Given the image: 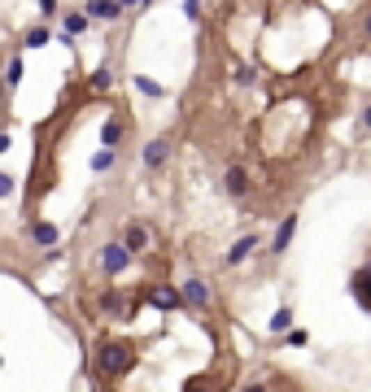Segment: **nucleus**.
<instances>
[{
  "instance_id": "1",
  "label": "nucleus",
  "mask_w": 371,
  "mask_h": 392,
  "mask_svg": "<svg viewBox=\"0 0 371 392\" xmlns=\"http://www.w3.org/2000/svg\"><path fill=\"white\" fill-rule=\"evenodd\" d=\"M136 366V349L127 345V340H96V370H101V379H118Z\"/></svg>"
},
{
  "instance_id": "2",
  "label": "nucleus",
  "mask_w": 371,
  "mask_h": 392,
  "mask_svg": "<svg viewBox=\"0 0 371 392\" xmlns=\"http://www.w3.org/2000/svg\"><path fill=\"white\" fill-rule=\"evenodd\" d=\"M132 261H136V253L127 249L123 240H114V244H105V249H101V270H105V275H123Z\"/></svg>"
},
{
  "instance_id": "3",
  "label": "nucleus",
  "mask_w": 371,
  "mask_h": 392,
  "mask_svg": "<svg viewBox=\"0 0 371 392\" xmlns=\"http://www.w3.org/2000/svg\"><path fill=\"white\" fill-rule=\"evenodd\" d=\"M184 301L188 309H197V314H210V305H214V288H210L205 279H184Z\"/></svg>"
},
{
  "instance_id": "4",
  "label": "nucleus",
  "mask_w": 371,
  "mask_h": 392,
  "mask_svg": "<svg viewBox=\"0 0 371 392\" xmlns=\"http://www.w3.org/2000/svg\"><path fill=\"white\" fill-rule=\"evenodd\" d=\"M171 149H175V144H171V136H157V140H149V144H144L140 161H144L149 170H162L166 161H171Z\"/></svg>"
},
{
  "instance_id": "5",
  "label": "nucleus",
  "mask_w": 371,
  "mask_h": 392,
  "mask_svg": "<svg viewBox=\"0 0 371 392\" xmlns=\"http://www.w3.org/2000/svg\"><path fill=\"white\" fill-rule=\"evenodd\" d=\"M223 192H228L232 201H245L249 196V170L245 166H228L223 170Z\"/></svg>"
},
{
  "instance_id": "6",
  "label": "nucleus",
  "mask_w": 371,
  "mask_h": 392,
  "mask_svg": "<svg viewBox=\"0 0 371 392\" xmlns=\"http://www.w3.org/2000/svg\"><path fill=\"white\" fill-rule=\"evenodd\" d=\"M149 305H157L162 314H171V309H180V305H188V301H184V288L157 284V288H149Z\"/></svg>"
},
{
  "instance_id": "7",
  "label": "nucleus",
  "mask_w": 371,
  "mask_h": 392,
  "mask_svg": "<svg viewBox=\"0 0 371 392\" xmlns=\"http://www.w3.org/2000/svg\"><path fill=\"white\" fill-rule=\"evenodd\" d=\"M84 9H88V18H92V22H118L123 13H127L123 0H88Z\"/></svg>"
},
{
  "instance_id": "8",
  "label": "nucleus",
  "mask_w": 371,
  "mask_h": 392,
  "mask_svg": "<svg viewBox=\"0 0 371 392\" xmlns=\"http://www.w3.org/2000/svg\"><path fill=\"white\" fill-rule=\"evenodd\" d=\"M349 292H354V301H358L367 314H371V261H363L358 270H354V279H349Z\"/></svg>"
},
{
  "instance_id": "9",
  "label": "nucleus",
  "mask_w": 371,
  "mask_h": 392,
  "mask_svg": "<svg viewBox=\"0 0 371 392\" xmlns=\"http://www.w3.org/2000/svg\"><path fill=\"white\" fill-rule=\"evenodd\" d=\"M293 236H297V214H284V222L276 227V236H271V253H288Z\"/></svg>"
},
{
  "instance_id": "10",
  "label": "nucleus",
  "mask_w": 371,
  "mask_h": 392,
  "mask_svg": "<svg viewBox=\"0 0 371 392\" xmlns=\"http://www.w3.org/2000/svg\"><path fill=\"white\" fill-rule=\"evenodd\" d=\"M258 244H262V240H258V231H245V236H240L232 249H228V257H223V261H228V266H240V261H245V257L258 249Z\"/></svg>"
},
{
  "instance_id": "11",
  "label": "nucleus",
  "mask_w": 371,
  "mask_h": 392,
  "mask_svg": "<svg viewBox=\"0 0 371 392\" xmlns=\"http://www.w3.org/2000/svg\"><path fill=\"white\" fill-rule=\"evenodd\" d=\"M149 227H144V222H127L123 227V244H127V249H132V253H144V249H149Z\"/></svg>"
},
{
  "instance_id": "12",
  "label": "nucleus",
  "mask_w": 371,
  "mask_h": 392,
  "mask_svg": "<svg viewBox=\"0 0 371 392\" xmlns=\"http://www.w3.org/2000/svg\"><path fill=\"white\" fill-rule=\"evenodd\" d=\"M26 236L35 240V244H44V249H53V244L61 240V231H57L53 222H26Z\"/></svg>"
},
{
  "instance_id": "13",
  "label": "nucleus",
  "mask_w": 371,
  "mask_h": 392,
  "mask_svg": "<svg viewBox=\"0 0 371 392\" xmlns=\"http://www.w3.org/2000/svg\"><path fill=\"white\" fill-rule=\"evenodd\" d=\"M88 22H92V18H88V9H66V35H61V40L70 44L74 35H84V31H88Z\"/></svg>"
},
{
  "instance_id": "14",
  "label": "nucleus",
  "mask_w": 371,
  "mask_h": 392,
  "mask_svg": "<svg viewBox=\"0 0 371 392\" xmlns=\"http://www.w3.org/2000/svg\"><path fill=\"white\" fill-rule=\"evenodd\" d=\"M271 336H284V332H293V305H280L276 314H271Z\"/></svg>"
},
{
  "instance_id": "15",
  "label": "nucleus",
  "mask_w": 371,
  "mask_h": 392,
  "mask_svg": "<svg viewBox=\"0 0 371 392\" xmlns=\"http://www.w3.org/2000/svg\"><path fill=\"white\" fill-rule=\"evenodd\" d=\"M123 144V122L118 118H105V126H101V149H118Z\"/></svg>"
},
{
  "instance_id": "16",
  "label": "nucleus",
  "mask_w": 371,
  "mask_h": 392,
  "mask_svg": "<svg viewBox=\"0 0 371 392\" xmlns=\"http://www.w3.org/2000/svg\"><path fill=\"white\" fill-rule=\"evenodd\" d=\"M88 88L92 92H109V88H114V70H109V65H96L92 79H88Z\"/></svg>"
},
{
  "instance_id": "17",
  "label": "nucleus",
  "mask_w": 371,
  "mask_h": 392,
  "mask_svg": "<svg viewBox=\"0 0 371 392\" xmlns=\"http://www.w3.org/2000/svg\"><path fill=\"white\" fill-rule=\"evenodd\" d=\"M101 309H105L109 318H118V314H123V292H118V288H105V292H101Z\"/></svg>"
},
{
  "instance_id": "18",
  "label": "nucleus",
  "mask_w": 371,
  "mask_h": 392,
  "mask_svg": "<svg viewBox=\"0 0 371 392\" xmlns=\"http://www.w3.org/2000/svg\"><path fill=\"white\" fill-rule=\"evenodd\" d=\"M136 92H144L149 101H162V96H166V88H162V83H153L149 74H136Z\"/></svg>"
},
{
  "instance_id": "19",
  "label": "nucleus",
  "mask_w": 371,
  "mask_h": 392,
  "mask_svg": "<svg viewBox=\"0 0 371 392\" xmlns=\"http://www.w3.org/2000/svg\"><path fill=\"white\" fill-rule=\"evenodd\" d=\"M48 40H53V31H48V26H31L26 40H22V48H44Z\"/></svg>"
},
{
  "instance_id": "20",
  "label": "nucleus",
  "mask_w": 371,
  "mask_h": 392,
  "mask_svg": "<svg viewBox=\"0 0 371 392\" xmlns=\"http://www.w3.org/2000/svg\"><path fill=\"white\" fill-rule=\"evenodd\" d=\"M114 161H118L114 149H101V153L92 157V170H96V174H105V170H114Z\"/></svg>"
},
{
  "instance_id": "21",
  "label": "nucleus",
  "mask_w": 371,
  "mask_h": 392,
  "mask_svg": "<svg viewBox=\"0 0 371 392\" xmlns=\"http://www.w3.org/2000/svg\"><path fill=\"white\" fill-rule=\"evenodd\" d=\"M5 83H9V92L22 83V57H9V79H5Z\"/></svg>"
},
{
  "instance_id": "22",
  "label": "nucleus",
  "mask_w": 371,
  "mask_h": 392,
  "mask_svg": "<svg viewBox=\"0 0 371 392\" xmlns=\"http://www.w3.org/2000/svg\"><path fill=\"white\" fill-rule=\"evenodd\" d=\"M236 83H240V88H253V83H258L253 65H236Z\"/></svg>"
},
{
  "instance_id": "23",
  "label": "nucleus",
  "mask_w": 371,
  "mask_h": 392,
  "mask_svg": "<svg viewBox=\"0 0 371 392\" xmlns=\"http://www.w3.org/2000/svg\"><path fill=\"white\" fill-rule=\"evenodd\" d=\"M184 13H188L192 22H197V18H201V0H184Z\"/></svg>"
},
{
  "instance_id": "24",
  "label": "nucleus",
  "mask_w": 371,
  "mask_h": 392,
  "mask_svg": "<svg viewBox=\"0 0 371 392\" xmlns=\"http://www.w3.org/2000/svg\"><path fill=\"white\" fill-rule=\"evenodd\" d=\"M306 340H310V336H306V332H288V345H293V349H301V345H306Z\"/></svg>"
},
{
  "instance_id": "25",
  "label": "nucleus",
  "mask_w": 371,
  "mask_h": 392,
  "mask_svg": "<svg viewBox=\"0 0 371 392\" xmlns=\"http://www.w3.org/2000/svg\"><path fill=\"white\" fill-rule=\"evenodd\" d=\"M40 13H44V18H53V13H57V0H40Z\"/></svg>"
},
{
  "instance_id": "26",
  "label": "nucleus",
  "mask_w": 371,
  "mask_h": 392,
  "mask_svg": "<svg viewBox=\"0 0 371 392\" xmlns=\"http://www.w3.org/2000/svg\"><path fill=\"white\" fill-rule=\"evenodd\" d=\"M363 35L371 40V13H367V18H363Z\"/></svg>"
},
{
  "instance_id": "27",
  "label": "nucleus",
  "mask_w": 371,
  "mask_h": 392,
  "mask_svg": "<svg viewBox=\"0 0 371 392\" xmlns=\"http://www.w3.org/2000/svg\"><path fill=\"white\" fill-rule=\"evenodd\" d=\"M245 392H267V384H245Z\"/></svg>"
},
{
  "instance_id": "28",
  "label": "nucleus",
  "mask_w": 371,
  "mask_h": 392,
  "mask_svg": "<svg viewBox=\"0 0 371 392\" xmlns=\"http://www.w3.org/2000/svg\"><path fill=\"white\" fill-rule=\"evenodd\" d=\"M363 126H371V105H367V109H363Z\"/></svg>"
},
{
  "instance_id": "29",
  "label": "nucleus",
  "mask_w": 371,
  "mask_h": 392,
  "mask_svg": "<svg viewBox=\"0 0 371 392\" xmlns=\"http://www.w3.org/2000/svg\"><path fill=\"white\" fill-rule=\"evenodd\" d=\"M136 5H140V9H149V5H153V0H136Z\"/></svg>"
}]
</instances>
